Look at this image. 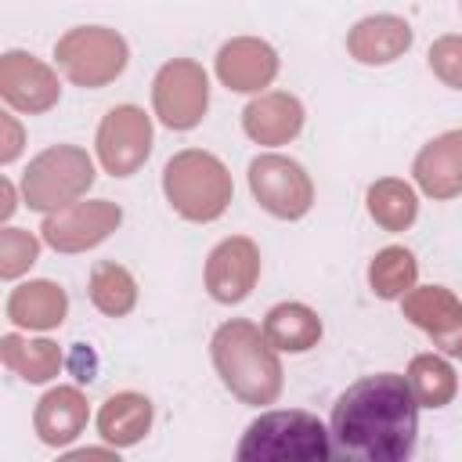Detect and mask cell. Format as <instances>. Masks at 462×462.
<instances>
[{"instance_id":"obj_1","label":"cell","mask_w":462,"mask_h":462,"mask_svg":"<svg viewBox=\"0 0 462 462\" xmlns=\"http://www.w3.org/2000/svg\"><path fill=\"white\" fill-rule=\"evenodd\" d=\"M328 433L339 455L365 462L411 458L419 440V401L408 375L375 372L350 383L328 419Z\"/></svg>"},{"instance_id":"obj_2","label":"cell","mask_w":462,"mask_h":462,"mask_svg":"<svg viewBox=\"0 0 462 462\" xmlns=\"http://www.w3.org/2000/svg\"><path fill=\"white\" fill-rule=\"evenodd\" d=\"M209 357H213V368L224 390L238 397L242 404L263 408L278 401L285 386V372H282L274 343L263 336V325L245 321V318L224 321L209 339Z\"/></svg>"},{"instance_id":"obj_3","label":"cell","mask_w":462,"mask_h":462,"mask_svg":"<svg viewBox=\"0 0 462 462\" xmlns=\"http://www.w3.org/2000/svg\"><path fill=\"white\" fill-rule=\"evenodd\" d=\"M162 195L170 209L191 224H213L227 213L235 184L227 166L206 148H184L162 166Z\"/></svg>"},{"instance_id":"obj_4","label":"cell","mask_w":462,"mask_h":462,"mask_svg":"<svg viewBox=\"0 0 462 462\" xmlns=\"http://www.w3.org/2000/svg\"><path fill=\"white\" fill-rule=\"evenodd\" d=\"M235 455L242 462H325L332 458V433L318 415L300 408L263 411L245 426Z\"/></svg>"},{"instance_id":"obj_5","label":"cell","mask_w":462,"mask_h":462,"mask_svg":"<svg viewBox=\"0 0 462 462\" xmlns=\"http://www.w3.org/2000/svg\"><path fill=\"white\" fill-rule=\"evenodd\" d=\"M94 159L79 144H51L29 159L22 173V202L36 213H54L79 202L94 184Z\"/></svg>"},{"instance_id":"obj_6","label":"cell","mask_w":462,"mask_h":462,"mask_svg":"<svg viewBox=\"0 0 462 462\" xmlns=\"http://www.w3.org/2000/svg\"><path fill=\"white\" fill-rule=\"evenodd\" d=\"M54 61L69 83L83 90H101L126 72L130 47L108 25H76L54 43Z\"/></svg>"},{"instance_id":"obj_7","label":"cell","mask_w":462,"mask_h":462,"mask_svg":"<svg viewBox=\"0 0 462 462\" xmlns=\"http://www.w3.org/2000/svg\"><path fill=\"white\" fill-rule=\"evenodd\" d=\"M209 108V76L195 58H170L152 79V112L166 130H195Z\"/></svg>"},{"instance_id":"obj_8","label":"cell","mask_w":462,"mask_h":462,"mask_svg":"<svg viewBox=\"0 0 462 462\" xmlns=\"http://www.w3.org/2000/svg\"><path fill=\"white\" fill-rule=\"evenodd\" d=\"M249 191L278 220H303L314 206V180L310 173L278 152H263L249 162Z\"/></svg>"},{"instance_id":"obj_9","label":"cell","mask_w":462,"mask_h":462,"mask_svg":"<svg viewBox=\"0 0 462 462\" xmlns=\"http://www.w3.org/2000/svg\"><path fill=\"white\" fill-rule=\"evenodd\" d=\"M97 162L112 177H134L152 155V116L137 105H116L101 116L94 134Z\"/></svg>"},{"instance_id":"obj_10","label":"cell","mask_w":462,"mask_h":462,"mask_svg":"<svg viewBox=\"0 0 462 462\" xmlns=\"http://www.w3.org/2000/svg\"><path fill=\"white\" fill-rule=\"evenodd\" d=\"M123 209L112 199H87V202H69L54 213H43L40 238L54 253H87L101 245L112 231H119Z\"/></svg>"},{"instance_id":"obj_11","label":"cell","mask_w":462,"mask_h":462,"mask_svg":"<svg viewBox=\"0 0 462 462\" xmlns=\"http://www.w3.org/2000/svg\"><path fill=\"white\" fill-rule=\"evenodd\" d=\"M202 282H206V292L217 303H224V307L242 303L260 282V249H256V242L245 238V235L220 238L206 256Z\"/></svg>"},{"instance_id":"obj_12","label":"cell","mask_w":462,"mask_h":462,"mask_svg":"<svg viewBox=\"0 0 462 462\" xmlns=\"http://www.w3.org/2000/svg\"><path fill=\"white\" fill-rule=\"evenodd\" d=\"M0 97L25 116L51 112L61 101L58 72L29 51H7L0 58Z\"/></svg>"},{"instance_id":"obj_13","label":"cell","mask_w":462,"mask_h":462,"mask_svg":"<svg viewBox=\"0 0 462 462\" xmlns=\"http://www.w3.org/2000/svg\"><path fill=\"white\" fill-rule=\"evenodd\" d=\"M404 318L448 357H462V300L448 285H411L401 296Z\"/></svg>"},{"instance_id":"obj_14","label":"cell","mask_w":462,"mask_h":462,"mask_svg":"<svg viewBox=\"0 0 462 462\" xmlns=\"http://www.w3.org/2000/svg\"><path fill=\"white\" fill-rule=\"evenodd\" d=\"M278 65V51L260 36H235L213 58L217 79L235 94H263L274 83Z\"/></svg>"},{"instance_id":"obj_15","label":"cell","mask_w":462,"mask_h":462,"mask_svg":"<svg viewBox=\"0 0 462 462\" xmlns=\"http://www.w3.org/2000/svg\"><path fill=\"white\" fill-rule=\"evenodd\" d=\"M303 119H307L303 101L289 90H263L242 108L245 137L253 144H263V148H278V144L296 141L303 130Z\"/></svg>"},{"instance_id":"obj_16","label":"cell","mask_w":462,"mask_h":462,"mask_svg":"<svg viewBox=\"0 0 462 462\" xmlns=\"http://www.w3.org/2000/svg\"><path fill=\"white\" fill-rule=\"evenodd\" d=\"M411 40H415V32L401 14H368V18L350 25L346 54L357 65L379 69V65H393L397 58H404Z\"/></svg>"},{"instance_id":"obj_17","label":"cell","mask_w":462,"mask_h":462,"mask_svg":"<svg viewBox=\"0 0 462 462\" xmlns=\"http://www.w3.org/2000/svg\"><path fill=\"white\" fill-rule=\"evenodd\" d=\"M411 177L419 191L430 199H458L462 195V130H444L426 141L411 162Z\"/></svg>"},{"instance_id":"obj_18","label":"cell","mask_w":462,"mask_h":462,"mask_svg":"<svg viewBox=\"0 0 462 462\" xmlns=\"http://www.w3.org/2000/svg\"><path fill=\"white\" fill-rule=\"evenodd\" d=\"M87 419H90V404L79 386H54L32 408V430L47 448L72 444L87 430Z\"/></svg>"},{"instance_id":"obj_19","label":"cell","mask_w":462,"mask_h":462,"mask_svg":"<svg viewBox=\"0 0 462 462\" xmlns=\"http://www.w3.org/2000/svg\"><path fill=\"white\" fill-rule=\"evenodd\" d=\"M69 314V292L51 278H29L11 289L7 296V318L18 328L29 332H51Z\"/></svg>"},{"instance_id":"obj_20","label":"cell","mask_w":462,"mask_h":462,"mask_svg":"<svg viewBox=\"0 0 462 462\" xmlns=\"http://www.w3.org/2000/svg\"><path fill=\"white\" fill-rule=\"evenodd\" d=\"M152 419H155L152 401L137 390H123L97 408V437L112 448H134L148 437Z\"/></svg>"},{"instance_id":"obj_21","label":"cell","mask_w":462,"mask_h":462,"mask_svg":"<svg viewBox=\"0 0 462 462\" xmlns=\"http://www.w3.org/2000/svg\"><path fill=\"white\" fill-rule=\"evenodd\" d=\"M321 318L314 307L307 303H296V300H285V303H274L267 314H263V336L274 343V350L282 354H307L321 343Z\"/></svg>"},{"instance_id":"obj_22","label":"cell","mask_w":462,"mask_h":462,"mask_svg":"<svg viewBox=\"0 0 462 462\" xmlns=\"http://www.w3.org/2000/svg\"><path fill=\"white\" fill-rule=\"evenodd\" d=\"M0 361L25 383H51L65 365L54 339H25L18 332L0 336Z\"/></svg>"},{"instance_id":"obj_23","label":"cell","mask_w":462,"mask_h":462,"mask_svg":"<svg viewBox=\"0 0 462 462\" xmlns=\"http://www.w3.org/2000/svg\"><path fill=\"white\" fill-rule=\"evenodd\" d=\"M365 206H368V217L383 231H408L415 224V217H419V195L401 177L372 180L368 191H365Z\"/></svg>"},{"instance_id":"obj_24","label":"cell","mask_w":462,"mask_h":462,"mask_svg":"<svg viewBox=\"0 0 462 462\" xmlns=\"http://www.w3.org/2000/svg\"><path fill=\"white\" fill-rule=\"evenodd\" d=\"M87 292H90V303L105 318H126L137 307V282L116 260H97L94 263L90 282H87Z\"/></svg>"},{"instance_id":"obj_25","label":"cell","mask_w":462,"mask_h":462,"mask_svg":"<svg viewBox=\"0 0 462 462\" xmlns=\"http://www.w3.org/2000/svg\"><path fill=\"white\" fill-rule=\"evenodd\" d=\"M404 375L411 383L419 408H444L458 393V375H455L448 354H415Z\"/></svg>"},{"instance_id":"obj_26","label":"cell","mask_w":462,"mask_h":462,"mask_svg":"<svg viewBox=\"0 0 462 462\" xmlns=\"http://www.w3.org/2000/svg\"><path fill=\"white\" fill-rule=\"evenodd\" d=\"M419 278V260L404 245H386L368 263V285L379 300H401Z\"/></svg>"},{"instance_id":"obj_27","label":"cell","mask_w":462,"mask_h":462,"mask_svg":"<svg viewBox=\"0 0 462 462\" xmlns=\"http://www.w3.org/2000/svg\"><path fill=\"white\" fill-rule=\"evenodd\" d=\"M40 260V238L25 227H4L0 231V278L14 282Z\"/></svg>"},{"instance_id":"obj_28","label":"cell","mask_w":462,"mask_h":462,"mask_svg":"<svg viewBox=\"0 0 462 462\" xmlns=\"http://www.w3.org/2000/svg\"><path fill=\"white\" fill-rule=\"evenodd\" d=\"M426 61H430V72H433L444 87L462 90V36H458V32L437 36V40L430 43Z\"/></svg>"},{"instance_id":"obj_29","label":"cell","mask_w":462,"mask_h":462,"mask_svg":"<svg viewBox=\"0 0 462 462\" xmlns=\"http://www.w3.org/2000/svg\"><path fill=\"white\" fill-rule=\"evenodd\" d=\"M0 130H4V141H0V162L7 166V162L18 159L25 137H22V126L14 123V116H0Z\"/></svg>"},{"instance_id":"obj_30","label":"cell","mask_w":462,"mask_h":462,"mask_svg":"<svg viewBox=\"0 0 462 462\" xmlns=\"http://www.w3.org/2000/svg\"><path fill=\"white\" fill-rule=\"evenodd\" d=\"M72 372H76V379L79 383H90L94 379V354L87 350V343H76V350H72Z\"/></svg>"},{"instance_id":"obj_31","label":"cell","mask_w":462,"mask_h":462,"mask_svg":"<svg viewBox=\"0 0 462 462\" xmlns=\"http://www.w3.org/2000/svg\"><path fill=\"white\" fill-rule=\"evenodd\" d=\"M0 199H4V206H0V220H7L11 213H14V184L11 180H0Z\"/></svg>"},{"instance_id":"obj_32","label":"cell","mask_w":462,"mask_h":462,"mask_svg":"<svg viewBox=\"0 0 462 462\" xmlns=\"http://www.w3.org/2000/svg\"><path fill=\"white\" fill-rule=\"evenodd\" d=\"M458 7H462V0H458Z\"/></svg>"}]
</instances>
